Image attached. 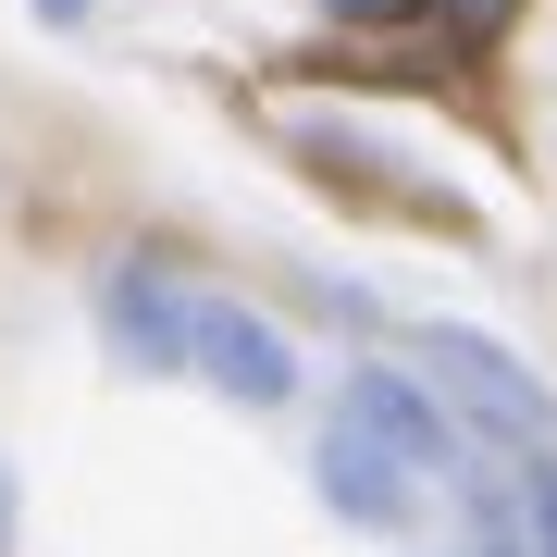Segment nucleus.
Returning a JSON list of instances; mask_svg holds the SVG:
<instances>
[{
    "mask_svg": "<svg viewBox=\"0 0 557 557\" xmlns=\"http://www.w3.org/2000/svg\"><path fill=\"white\" fill-rule=\"evenodd\" d=\"M409 359H421V384L446 397V421H458L471 446H496V458L557 446V384H545L520 347H496L483 322H421Z\"/></svg>",
    "mask_w": 557,
    "mask_h": 557,
    "instance_id": "obj_1",
    "label": "nucleus"
},
{
    "mask_svg": "<svg viewBox=\"0 0 557 557\" xmlns=\"http://www.w3.org/2000/svg\"><path fill=\"white\" fill-rule=\"evenodd\" d=\"M199 298H211V285L186 273L174 248H112V260H100V285H87V310H100V347H112L137 384H186Z\"/></svg>",
    "mask_w": 557,
    "mask_h": 557,
    "instance_id": "obj_2",
    "label": "nucleus"
},
{
    "mask_svg": "<svg viewBox=\"0 0 557 557\" xmlns=\"http://www.w3.org/2000/svg\"><path fill=\"white\" fill-rule=\"evenodd\" d=\"M186 384H211L223 409L273 421V409H298L310 372H298V335H285L260 298H223V285H211V298H199V347H186Z\"/></svg>",
    "mask_w": 557,
    "mask_h": 557,
    "instance_id": "obj_3",
    "label": "nucleus"
},
{
    "mask_svg": "<svg viewBox=\"0 0 557 557\" xmlns=\"http://www.w3.org/2000/svg\"><path fill=\"white\" fill-rule=\"evenodd\" d=\"M335 409L359 421V434H384L421 483L471 458V434H458V421H446V397L421 384V359H347V372H335Z\"/></svg>",
    "mask_w": 557,
    "mask_h": 557,
    "instance_id": "obj_4",
    "label": "nucleus"
},
{
    "mask_svg": "<svg viewBox=\"0 0 557 557\" xmlns=\"http://www.w3.org/2000/svg\"><path fill=\"white\" fill-rule=\"evenodd\" d=\"M310 496H322V520H347V533H409V520H421V471L335 409L310 434Z\"/></svg>",
    "mask_w": 557,
    "mask_h": 557,
    "instance_id": "obj_5",
    "label": "nucleus"
},
{
    "mask_svg": "<svg viewBox=\"0 0 557 557\" xmlns=\"http://www.w3.org/2000/svg\"><path fill=\"white\" fill-rule=\"evenodd\" d=\"M458 557H533L508 471H483V458H458Z\"/></svg>",
    "mask_w": 557,
    "mask_h": 557,
    "instance_id": "obj_6",
    "label": "nucleus"
},
{
    "mask_svg": "<svg viewBox=\"0 0 557 557\" xmlns=\"http://www.w3.org/2000/svg\"><path fill=\"white\" fill-rule=\"evenodd\" d=\"M508 496H520V533H533V557H557V446L508 458Z\"/></svg>",
    "mask_w": 557,
    "mask_h": 557,
    "instance_id": "obj_7",
    "label": "nucleus"
},
{
    "mask_svg": "<svg viewBox=\"0 0 557 557\" xmlns=\"http://www.w3.org/2000/svg\"><path fill=\"white\" fill-rule=\"evenodd\" d=\"M434 0H322V25H421Z\"/></svg>",
    "mask_w": 557,
    "mask_h": 557,
    "instance_id": "obj_8",
    "label": "nucleus"
},
{
    "mask_svg": "<svg viewBox=\"0 0 557 557\" xmlns=\"http://www.w3.org/2000/svg\"><path fill=\"white\" fill-rule=\"evenodd\" d=\"M25 13H38V25H50V38H75V25H100V13H112V0H25Z\"/></svg>",
    "mask_w": 557,
    "mask_h": 557,
    "instance_id": "obj_9",
    "label": "nucleus"
},
{
    "mask_svg": "<svg viewBox=\"0 0 557 557\" xmlns=\"http://www.w3.org/2000/svg\"><path fill=\"white\" fill-rule=\"evenodd\" d=\"M0 557H25V483L0 471Z\"/></svg>",
    "mask_w": 557,
    "mask_h": 557,
    "instance_id": "obj_10",
    "label": "nucleus"
},
{
    "mask_svg": "<svg viewBox=\"0 0 557 557\" xmlns=\"http://www.w3.org/2000/svg\"><path fill=\"white\" fill-rule=\"evenodd\" d=\"M458 13H471V25H496V13H508V0H458Z\"/></svg>",
    "mask_w": 557,
    "mask_h": 557,
    "instance_id": "obj_11",
    "label": "nucleus"
}]
</instances>
